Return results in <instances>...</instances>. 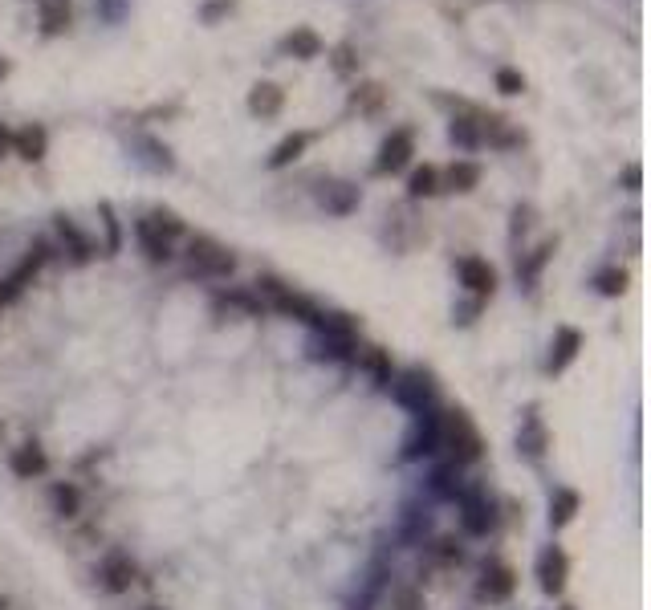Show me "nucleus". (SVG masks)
Wrapping results in <instances>:
<instances>
[{"label": "nucleus", "mask_w": 651, "mask_h": 610, "mask_svg": "<svg viewBox=\"0 0 651 610\" xmlns=\"http://www.w3.org/2000/svg\"><path fill=\"white\" fill-rule=\"evenodd\" d=\"M440 452H448V460L456 468H468V464L485 460V436H481L477 419H472L464 407L440 411Z\"/></svg>", "instance_id": "1"}, {"label": "nucleus", "mask_w": 651, "mask_h": 610, "mask_svg": "<svg viewBox=\"0 0 651 610\" xmlns=\"http://www.w3.org/2000/svg\"><path fill=\"white\" fill-rule=\"evenodd\" d=\"M387 391H391L395 403H403L411 415H428V411H436V403H440V383H436V375L428 371V366H407V371H399V375L391 379Z\"/></svg>", "instance_id": "2"}, {"label": "nucleus", "mask_w": 651, "mask_h": 610, "mask_svg": "<svg viewBox=\"0 0 651 610\" xmlns=\"http://www.w3.org/2000/svg\"><path fill=\"white\" fill-rule=\"evenodd\" d=\"M257 293H265L269 297V305L277 314H285V318H293V322H302V326H318V318H322V310L306 297V293H298V289H289V285H281L277 277H257Z\"/></svg>", "instance_id": "3"}, {"label": "nucleus", "mask_w": 651, "mask_h": 610, "mask_svg": "<svg viewBox=\"0 0 651 610\" xmlns=\"http://www.w3.org/2000/svg\"><path fill=\"white\" fill-rule=\"evenodd\" d=\"M188 269L196 277H212V281H224L236 273V257L224 249L216 236H192L188 240Z\"/></svg>", "instance_id": "4"}, {"label": "nucleus", "mask_w": 651, "mask_h": 610, "mask_svg": "<svg viewBox=\"0 0 651 610\" xmlns=\"http://www.w3.org/2000/svg\"><path fill=\"white\" fill-rule=\"evenodd\" d=\"M456 505H460V525H464L468 537H489L497 529V509H493V501L481 493V488H464V493L456 497Z\"/></svg>", "instance_id": "5"}, {"label": "nucleus", "mask_w": 651, "mask_h": 610, "mask_svg": "<svg viewBox=\"0 0 651 610\" xmlns=\"http://www.w3.org/2000/svg\"><path fill=\"white\" fill-rule=\"evenodd\" d=\"M411 155H416V131H411V127H395V131L383 139V147H379L371 171H375V175H399V171L411 163Z\"/></svg>", "instance_id": "6"}, {"label": "nucleus", "mask_w": 651, "mask_h": 610, "mask_svg": "<svg viewBox=\"0 0 651 610\" xmlns=\"http://www.w3.org/2000/svg\"><path fill=\"white\" fill-rule=\"evenodd\" d=\"M534 574H538V586H542L550 598H558V594L566 590V582H570V558H566V549H562V545H546L542 554H538Z\"/></svg>", "instance_id": "7"}, {"label": "nucleus", "mask_w": 651, "mask_h": 610, "mask_svg": "<svg viewBox=\"0 0 651 610\" xmlns=\"http://www.w3.org/2000/svg\"><path fill=\"white\" fill-rule=\"evenodd\" d=\"M45 261H49V244H45V240H37L33 249H29V257L17 265V273L0 281V310H5L9 301H17V297L25 293V285H29V281L41 273V265H45Z\"/></svg>", "instance_id": "8"}, {"label": "nucleus", "mask_w": 651, "mask_h": 610, "mask_svg": "<svg viewBox=\"0 0 651 610\" xmlns=\"http://www.w3.org/2000/svg\"><path fill=\"white\" fill-rule=\"evenodd\" d=\"M440 452V411H428V415H416V427L403 444V460H428Z\"/></svg>", "instance_id": "9"}, {"label": "nucleus", "mask_w": 651, "mask_h": 610, "mask_svg": "<svg viewBox=\"0 0 651 610\" xmlns=\"http://www.w3.org/2000/svg\"><path fill=\"white\" fill-rule=\"evenodd\" d=\"M314 200L330 212V216H350L354 208H359V183H350V179H322L318 183V192H314Z\"/></svg>", "instance_id": "10"}, {"label": "nucleus", "mask_w": 651, "mask_h": 610, "mask_svg": "<svg viewBox=\"0 0 651 610\" xmlns=\"http://www.w3.org/2000/svg\"><path fill=\"white\" fill-rule=\"evenodd\" d=\"M517 452L525 460H534V464L546 460V452H550V427H546V419L538 411H529L521 419V427H517Z\"/></svg>", "instance_id": "11"}, {"label": "nucleus", "mask_w": 651, "mask_h": 610, "mask_svg": "<svg viewBox=\"0 0 651 610\" xmlns=\"http://www.w3.org/2000/svg\"><path fill=\"white\" fill-rule=\"evenodd\" d=\"M456 273H460V285H464L472 297H477V301H489V297L497 293V273H493V265L481 261V257H460Z\"/></svg>", "instance_id": "12"}, {"label": "nucleus", "mask_w": 651, "mask_h": 610, "mask_svg": "<svg viewBox=\"0 0 651 610\" xmlns=\"http://www.w3.org/2000/svg\"><path fill=\"white\" fill-rule=\"evenodd\" d=\"M53 224H57V236H62V244H66V253H70V261L74 265H86V261H94V253H98V244L74 224V216H66V212H57L53 216Z\"/></svg>", "instance_id": "13"}, {"label": "nucleus", "mask_w": 651, "mask_h": 610, "mask_svg": "<svg viewBox=\"0 0 651 610\" xmlns=\"http://www.w3.org/2000/svg\"><path fill=\"white\" fill-rule=\"evenodd\" d=\"M98 578H102V586H106L110 594H127V590L139 582V566L131 562V554H106Z\"/></svg>", "instance_id": "14"}, {"label": "nucleus", "mask_w": 651, "mask_h": 610, "mask_svg": "<svg viewBox=\"0 0 651 610\" xmlns=\"http://www.w3.org/2000/svg\"><path fill=\"white\" fill-rule=\"evenodd\" d=\"M481 143H489V147H497V151H513V147L525 143V131L513 127L509 114H489V110H485V118H481Z\"/></svg>", "instance_id": "15"}, {"label": "nucleus", "mask_w": 651, "mask_h": 610, "mask_svg": "<svg viewBox=\"0 0 651 610\" xmlns=\"http://www.w3.org/2000/svg\"><path fill=\"white\" fill-rule=\"evenodd\" d=\"M513 590H517V574L509 566H501V562H489L481 582H477V598L481 602H509Z\"/></svg>", "instance_id": "16"}, {"label": "nucleus", "mask_w": 651, "mask_h": 610, "mask_svg": "<svg viewBox=\"0 0 651 610\" xmlns=\"http://www.w3.org/2000/svg\"><path fill=\"white\" fill-rule=\"evenodd\" d=\"M582 330H574V326H558V334H554V342H550V358H546V375H562L566 366L578 358V350H582Z\"/></svg>", "instance_id": "17"}, {"label": "nucleus", "mask_w": 651, "mask_h": 610, "mask_svg": "<svg viewBox=\"0 0 651 610\" xmlns=\"http://www.w3.org/2000/svg\"><path fill=\"white\" fill-rule=\"evenodd\" d=\"M477 183H481V163H472V159H452L440 171V192L468 196V192H477Z\"/></svg>", "instance_id": "18"}, {"label": "nucleus", "mask_w": 651, "mask_h": 610, "mask_svg": "<svg viewBox=\"0 0 651 610\" xmlns=\"http://www.w3.org/2000/svg\"><path fill=\"white\" fill-rule=\"evenodd\" d=\"M245 106H249V114H253V118L269 122V118H277V114H281V106H285V90H281L277 82H257V86L249 90Z\"/></svg>", "instance_id": "19"}, {"label": "nucleus", "mask_w": 651, "mask_h": 610, "mask_svg": "<svg viewBox=\"0 0 651 610\" xmlns=\"http://www.w3.org/2000/svg\"><path fill=\"white\" fill-rule=\"evenodd\" d=\"M9 468H13V476H21V480H37V476L49 472V456H45V448H41L37 440H29V444L13 448Z\"/></svg>", "instance_id": "20"}, {"label": "nucleus", "mask_w": 651, "mask_h": 610, "mask_svg": "<svg viewBox=\"0 0 651 610\" xmlns=\"http://www.w3.org/2000/svg\"><path fill=\"white\" fill-rule=\"evenodd\" d=\"M49 151V131L41 127V122H29V127L13 131V155L25 159V163H41Z\"/></svg>", "instance_id": "21"}, {"label": "nucleus", "mask_w": 651, "mask_h": 610, "mask_svg": "<svg viewBox=\"0 0 651 610\" xmlns=\"http://www.w3.org/2000/svg\"><path fill=\"white\" fill-rule=\"evenodd\" d=\"M37 17H41L45 37H62L74 25V5L70 0H37Z\"/></svg>", "instance_id": "22"}, {"label": "nucleus", "mask_w": 651, "mask_h": 610, "mask_svg": "<svg viewBox=\"0 0 651 610\" xmlns=\"http://www.w3.org/2000/svg\"><path fill=\"white\" fill-rule=\"evenodd\" d=\"M310 143H314V131H293V135H285V139L269 151L265 167H269V171H281V167H289V163H298V159L306 155Z\"/></svg>", "instance_id": "23"}, {"label": "nucleus", "mask_w": 651, "mask_h": 610, "mask_svg": "<svg viewBox=\"0 0 651 610\" xmlns=\"http://www.w3.org/2000/svg\"><path fill=\"white\" fill-rule=\"evenodd\" d=\"M135 236H139V249L147 253V261H151V265H167V261L175 257L171 240H167L163 232H155L147 216H139V220H135Z\"/></svg>", "instance_id": "24"}, {"label": "nucleus", "mask_w": 651, "mask_h": 610, "mask_svg": "<svg viewBox=\"0 0 651 610\" xmlns=\"http://www.w3.org/2000/svg\"><path fill=\"white\" fill-rule=\"evenodd\" d=\"M354 362H359L363 371L375 379V387H379V391H387V387H391V379H395V366H391V354H387L383 346H363V350H359V358H354Z\"/></svg>", "instance_id": "25"}, {"label": "nucleus", "mask_w": 651, "mask_h": 610, "mask_svg": "<svg viewBox=\"0 0 651 610\" xmlns=\"http://www.w3.org/2000/svg\"><path fill=\"white\" fill-rule=\"evenodd\" d=\"M322 37L314 33V29H306V25H298L293 33H285L281 37V53H289V57H298V61H314V57H322Z\"/></svg>", "instance_id": "26"}, {"label": "nucleus", "mask_w": 651, "mask_h": 610, "mask_svg": "<svg viewBox=\"0 0 651 610\" xmlns=\"http://www.w3.org/2000/svg\"><path fill=\"white\" fill-rule=\"evenodd\" d=\"M554 253H558V240H554V236H550V240H542L534 253H525V257L517 261V281H521V285H534V281L542 277V269L550 265V257H554Z\"/></svg>", "instance_id": "27"}, {"label": "nucleus", "mask_w": 651, "mask_h": 610, "mask_svg": "<svg viewBox=\"0 0 651 610\" xmlns=\"http://www.w3.org/2000/svg\"><path fill=\"white\" fill-rule=\"evenodd\" d=\"M582 509V497H578V488H554V497H550V529H566Z\"/></svg>", "instance_id": "28"}, {"label": "nucleus", "mask_w": 651, "mask_h": 610, "mask_svg": "<svg viewBox=\"0 0 651 610\" xmlns=\"http://www.w3.org/2000/svg\"><path fill=\"white\" fill-rule=\"evenodd\" d=\"M216 305H220V310L245 314V318H261L265 314L261 293H249V289H224V293H216Z\"/></svg>", "instance_id": "29"}, {"label": "nucleus", "mask_w": 651, "mask_h": 610, "mask_svg": "<svg viewBox=\"0 0 651 610\" xmlns=\"http://www.w3.org/2000/svg\"><path fill=\"white\" fill-rule=\"evenodd\" d=\"M432 196H440V167L424 163L407 175V200H432Z\"/></svg>", "instance_id": "30"}, {"label": "nucleus", "mask_w": 651, "mask_h": 610, "mask_svg": "<svg viewBox=\"0 0 651 610\" xmlns=\"http://www.w3.org/2000/svg\"><path fill=\"white\" fill-rule=\"evenodd\" d=\"M49 501H53V513L62 517V521H70V517L82 513V493H78V484H70V480H57L49 488Z\"/></svg>", "instance_id": "31"}, {"label": "nucleus", "mask_w": 651, "mask_h": 610, "mask_svg": "<svg viewBox=\"0 0 651 610\" xmlns=\"http://www.w3.org/2000/svg\"><path fill=\"white\" fill-rule=\"evenodd\" d=\"M350 106L359 114H379L387 106V86L383 82H363L359 90H350Z\"/></svg>", "instance_id": "32"}, {"label": "nucleus", "mask_w": 651, "mask_h": 610, "mask_svg": "<svg viewBox=\"0 0 651 610\" xmlns=\"http://www.w3.org/2000/svg\"><path fill=\"white\" fill-rule=\"evenodd\" d=\"M432 493L444 497V501H456V497L464 493V476H460V468H456L452 460L440 464V468L432 472Z\"/></svg>", "instance_id": "33"}, {"label": "nucleus", "mask_w": 651, "mask_h": 610, "mask_svg": "<svg viewBox=\"0 0 651 610\" xmlns=\"http://www.w3.org/2000/svg\"><path fill=\"white\" fill-rule=\"evenodd\" d=\"M135 151H143L139 159H143L151 171H163V175H167V171H175V159H171V151H167L159 139H151V135H139V139H135Z\"/></svg>", "instance_id": "34"}, {"label": "nucleus", "mask_w": 651, "mask_h": 610, "mask_svg": "<svg viewBox=\"0 0 651 610\" xmlns=\"http://www.w3.org/2000/svg\"><path fill=\"white\" fill-rule=\"evenodd\" d=\"M590 285H595L603 297H623V293H627V285H631V277H627V269H619V265H603Z\"/></svg>", "instance_id": "35"}, {"label": "nucleus", "mask_w": 651, "mask_h": 610, "mask_svg": "<svg viewBox=\"0 0 651 610\" xmlns=\"http://www.w3.org/2000/svg\"><path fill=\"white\" fill-rule=\"evenodd\" d=\"M147 220H151V228H155V232H163L167 240H180V236L188 232V224H184L180 216H175L171 208H151V212H147Z\"/></svg>", "instance_id": "36"}, {"label": "nucleus", "mask_w": 651, "mask_h": 610, "mask_svg": "<svg viewBox=\"0 0 651 610\" xmlns=\"http://www.w3.org/2000/svg\"><path fill=\"white\" fill-rule=\"evenodd\" d=\"M98 216H102V228H106V253L102 257H114L118 249H123V232H118V216L110 204H98Z\"/></svg>", "instance_id": "37"}, {"label": "nucleus", "mask_w": 651, "mask_h": 610, "mask_svg": "<svg viewBox=\"0 0 651 610\" xmlns=\"http://www.w3.org/2000/svg\"><path fill=\"white\" fill-rule=\"evenodd\" d=\"M383 610H424V594L416 586H403V590L391 594V602Z\"/></svg>", "instance_id": "38"}, {"label": "nucleus", "mask_w": 651, "mask_h": 610, "mask_svg": "<svg viewBox=\"0 0 651 610\" xmlns=\"http://www.w3.org/2000/svg\"><path fill=\"white\" fill-rule=\"evenodd\" d=\"M497 90L509 94V98H513V94H525V74L513 70V66H501V70H497Z\"/></svg>", "instance_id": "39"}, {"label": "nucleus", "mask_w": 651, "mask_h": 610, "mask_svg": "<svg viewBox=\"0 0 651 610\" xmlns=\"http://www.w3.org/2000/svg\"><path fill=\"white\" fill-rule=\"evenodd\" d=\"M94 9H98V17L106 21V25H118L127 17V9H131V0H94Z\"/></svg>", "instance_id": "40"}, {"label": "nucleus", "mask_w": 651, "mask_h": 610, "mask_svg": "<svg viewBox=\"0 0 651 610\" xmlns=\"http://www.w3.org/2000/svg\"><path fill=\"white\" fill-rule=\"evenodd\" d=\"M432 554H436L444 566H460V562H464V549H460L452 537H440V541L432 545Z\"/></svg>", "instance_id": "41"}, {"label": "nucleus", "mask_w": 651, "mask_h": 610, "mask_svg": "<svg viewBox=\"0 0 651 610\" xmlns=\"http://www.w3.org/2000/svg\"><path fill=\"white\" fill-rule=\"evenodd\" d=\"M236 9V0H204V5H200V21L204 25H216L220 17H228Z\"/></svg>", "instance_id": "42"}, {"label": "nucleus", "mask_w": 651, "mask_h": 610, "mask_svg": "<svg viewBox=\"0 0 651 610\" xmlns=\"http://www.w3.org/2000/svg\"><path fill=\"white\" fill-rule=\"evenodd\" d=\"M354 66H359V57H354V45H350V41H342V45L334 49V70L346 78V74H354Z\"/></svg>", "instance_id": "43"}, {"label": "nucleus", "mask_w": 651, "mask_h": 610, "mask_svg": "<svg viewBox=\"0 0 651 610\" xmlns=\"http://www.w3.org/2000/svg\"><path fill=\"white\" fill-rule=\"evenodd\" d=\"M619 183H623V192H639L643 188V167L639 163H627L623 175H619Z\"/></svg>", "instance_id": "44"}, {"label": "nucleus", "mask_w": 651, "mask_h": 610, "mask_svg": "<svg viewBox=\"0 0 651 610\" xmlns=\"http://www.w3.org/2000/svg\"><path fill=\"white\" fill-rule=\"evenodd\" d=\"M9 151H13V131L5 127V122H0V159H5Z\"/></svg>", "instance_id": "45"}, {"label": "nucleus", "mask_w": 651, "mask_h": 610, "mask_svg": "<svg viewBox=\"0 0 651 610\" xmlns=\"http://www.w3.org/2000/svg\"><path fill=\"white\" fill-rule=\"evenodd\" d=\"M5 78H9V61H5V57H0V82H5Z\"/></svg>", "instance_id": "46"}, {"label": "nucleus", "mask_w": 651, "mask_h": 610, "mask_svg": "<svg viewBox=\"0 0 651 610\" xmlns=\"http://www.w3.org/2000/svg\"><path fill=\"white\" fill-rule=\"evenodd\" d=\"M143 610H163V606H143Z\"/></svg>", "instance_id": "47"}, {"label": "nucleus", "mask_w": 651, "mask_h": 610, "mask_svg": "<svg viewBox=\"0 0 651 610\" xmlns=\"http://www.w3.org/2000/svg\"><path fill=\"white\" fill-rule=\"evenodd\" d=\"M0 610H5V598H0Z\"/></svg>", "instance_id": "48"}, {"label": "nucleus", "mask_w": 651, "mask_h": 610, "mask_svg": "<svg viewBox=\"0 0 651 610\" xmlns=\"http://www.w3.org/2000/svg\"><path fill=\"white\" fill-rule=\"evenodd\" d=\"M562 610H574V606H562Z\"/></svg>", "instance_id": "49"}, {"label": "nucleus", "mask_w": 651, "mask_h": 610, "mask_svg": "<svg viewBox=\"0 0 651 610\" xmlns=\"http://www.w3.org/2000/svg\"><path fill=\"white\" fill-rule=\"evenodd\" d=\"M0 436H5V427H0Z\"/></svg>", "instance_id": "50"}]
</instances>
